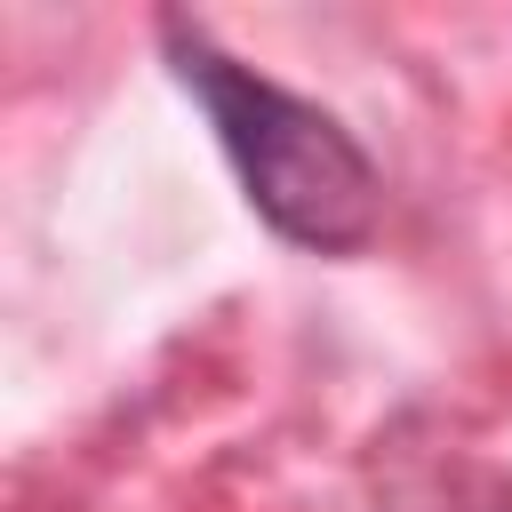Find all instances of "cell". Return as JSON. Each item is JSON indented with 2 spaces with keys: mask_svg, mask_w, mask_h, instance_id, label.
<instances>
[{
  "mask_svg": "<svg viewBox=\"0 0 512 512\" xmlns=\"http://www.w3.org/2000/svg\"><path fill=\"white\" fill-rule=\"evenodd\" d=\"M160 48H168L176 80L200 96L224 160L240 168L248 208L280 240L320 248V256H344V248H360L376 232V192L384 184H376V160L360 152V136L336 112H320V104L288 96L280 80H264L256 64L224 56L184 16L160 24Z\"/></svg>",
  "mask_w": 512,
  "mask_h": 512,
  "instance_id": "6da1fadb",
  "label": "cell"
}]
</instances>
